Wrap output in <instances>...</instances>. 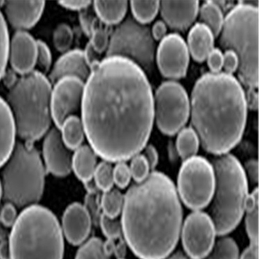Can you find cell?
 <instances>
[{"label":"cell","instance_id":"1","mask_svg":"<svg viewBox=\"0 0 259 259\" xmlns=\"http://www.w3.org/2000/svg\"><path fill=\"white\" fill-rule=\"evenodd\" d=\"M153 100L145 72L133 61L109 56L92 65L81 103L92 149L108 162L138 154L152 130Z\"/></svg>","mask_w":259,"mask_h":259},{"label":"cell","instance_id":"2","mask_svg":"<svg viewBox=\"0 0 259 259\" xmlns=\"http://www.w3.org/2000/svg\"><path fill=\"white\" fill-rule=\"evenodd\" d=\"M121 228L125 240L142 259H163L174 249L182 209L174 183L160 172L135 183L124 196Z\"/></svg>","mask_w":259,"mask_h":259},{"label":"cell","instance_id":"3","mask_svg":"<svg viewBox=\"0 0 259 259\" xmlns=\"http://www.w3.org/2000/svg\"><path fill=\"white\" fill-rule=\"evenodd\" d=\"M190 112L202 147L213 154H225L244 133L247 115L244 89L232 75L205 73L194 86Z\"/></svg>","mask_w":259,"mask_h":259},{"label":"cell","instance_id":"4","mask_svg":"<svg viewBox=\"0 0 259 259\" xmlns=\"http://www.w3.org/2000/svg\"><path fill=\"white\" fill-rule=\"evenodd\" d=\"M10 259H63L64 241L54 213L43 206L26 207L12 226Z\"/></svg>","mask_w":259,"mask_h":259},{"label":"cell","instance_id":"5","mask_svg":"<svg viewBox=\"0 0 259 259\" xmlns=\"http://www.w3.org/2000/svg\"><path fill=\"white\" fill-rule=\"evenodd\" d=\"M51 92L50 80L38 70L23 75L9 91L8 104L16 131L26 144L38 140L50 126Z\"/></svg>","mask_w":259,"mask_h":259},{"label":"cell","instance_id":"6","mask_svg":"<svg viewBox=\"0 0 259 259\" xmlns=\"http://www.w3.org/2000/svg\"><path fill=\"white\" fill-rule=\"evenodd\" d=\"M239 2L224 19L220 45L239 59L238 75L247 89L258 86V3Z\"/></svg>","mask_w":259,"mask_h":259},{"label":"cell","instance_id":"7","mask_svg":"<svg viewBox=\"0 0 259 259\" xmlns=\"http://www.w3.org/2000/svg\"><path fill=\"white\" fill-rule=\"evenodd\" d=\"M215 185L210 217L216 234L230 233L239 223L248 197L247 179L239 161L231 154L213 160Z\"/></svg>","mask_w":259,"mask_h":259},{"label":"cell","instance_id":"8","mask_svg":"<svg viewBox=\"0 0 259 259\" xmlns=\"http://www.w3.org/2000/svg\"><path fill=\"white\" fill-rule=\"evenodd\" d=\"M2 172L3 197L18 208L37 203L43 195L45 170L32 144H15Z\"/></svg>","mask_w":259,"mask_h":259},{"label":"cell","instance_id":"9","mask_svg":"<svg viewBox=\"0 0 259 259\" xmlns=\"http://www.w3.org/2000/svg\"><path fill=\"white\" fill-rule=\"evenodd\" d=\"M148 26L128 17L111 34L107 56H121L133 61L144 72L154 67L156 44Z\"/></svg>","mask_w":259,"mask_h":259},{"label":"cell","instance_id":"10","mask_svg":"<svg viewBox=\"0 0 259 259\" xmlns=\"http://www.w3.org/2000/svg\"><path fill=\"white\" fill-rule=\"evenodd\" d=\"M178 185L180 195L188 207L203 208L214 194L215 179L212 165L200 156L188 158L180 170Z\"/></svg>","mask_w":259,"mask_h":259},{"label":"cell","instance_id":"11","mask_svg":"<svg viewBox=\"0 0 259 259\" xmlns=\"http://www.w3.org/2000/svg\"><path fill=\"white\" fill-rule=\"evenodd\" d=\"M153 100L158 127L165 135H175L185 126L190 116V103L186 90L178 82H163Z\"/></svg>","mask_w":259,"mask_h":259},{"label":"cell","instance_id":"12","mask_svg":"<svg viewBox=\"0 0 259 259\" xmlns=\"http://www.w3.org/2000/svg\"><path fill=\"white\" fill-rule=\"evenodd\" d=\"M215 229L211 218L204 212L192 213L183 228V246L190 258L207 256L214 246Z\"/></svg>","mask_w":259,"mask_h":259},{"label":"cell","instance_id":"13","mask_svg":"<svg viewBox=\"0 0 259 259\" xmlns=\"http://www.w3.org/2000/svg\"><path fill=\"white\" fill-rule=\"evenodd\" d=\"M84 82L76 77H64L56 82L51 92V117L57 128L67 118L75 115L82 103Z\"/></svg>","mask_w":259,"mask_h":259},{"label":"cell","instance_id":"14","mask_svg":"<svg viewBox=\"0 0 259 259\" xmlns=\"http://www.w3.org/2000/svg\"><path fill=\"white\" fill-rule=\"evenodd\" d=\"M189 51L182 37L170 33L161 40L156 53L158 68L167 78L186 76L189 65Z\"/></svg>","mask_w":259,"mask_h":259},{"label":"cell","instance_id":"15","mask_svg":"<svg viewBox=\"0 0 259 259\" xmlns=\"http://www.w3.org/2000/svg\"><path fill=\"white\" fill-rule=\"evenodd\" d=\"M43 156L47 170L52 175L65 177L71 172V153L63 143L58 128H52L46 136Z\"/></svg>","mask_w":259,"mask_h":259},{"label":"cell","instance_id":"16","mask_svg":"<svg viewBox=\"0 0 259 259\" xmlns=\"http://www.w3.org/2000/svg\"><path fill=\"white\" fill-rule=\"evenodd\" d=\"M9 57L17 73L22 75L31 73L36 65V40L26 31H17L10 43Z\"/></svg>","mask_w":259,"mask_h":259},{"label":"cell","instance_id":"17","mask_svg":"<svg viewBox=\"0 0 259 259\" xmlns=\"http://www.w3.org/2000/svg\"><path fill=\"white\" fill-rule=\"evenodd\" d=\"M91 214L85 206L77 202L70 204L62 218L63 233L74 246L82 244L91 233Z\"/></svg>","mask_w":259,"mask_h":259},{"label":"cell","instance_id":"18","mask_svg":"<svg viewBox=\"0 0 259 259\" xmlns=\"http://www.w3.org/2000/svg\"><path fill=\"white\" fill-rule=\"evenodd\" d=\"M44 1H7L5 12L12 27L19 31L33 27L43 13Z\"/></svg>","mask_w":259,"mask_h":259},{"label":"cell","instance_id":"19","mask_svg":"<svg viewBox=\"0 0 259 259\" xmlns=\"http://www.w3.org/2000/svg\"><path fill=\"white\" fill-rule=\"evenodd\" d=\"M160 10L163 20L170 29L185 31L196 19L199 12L198 1H162Z\"/></svg>","mask_w":259,"mask_h":259},{"label":"cell","instance_id":"20","mask_svg":"<svg viewBox=\"0 0 259 259\" xmlns=\"http://www.w3.org/2000/svg\"><path fill=\"white\" fill-rule=\"evenodd\" d=\"M91 73V67L83 51L80 49L67 51L57 60L49 75V80L55 84L64 77H76L87 80Z\"/></svg>","mask_w":259,"mask_h":259},{"label":"cell","instance_id":"21","mask_svg":"<svg viewBox=\"0 0 259 259\" xmlns=\"http://www.w3.org/2000/svg\"><path fill=\"white\" fill-rule=\"evenodd\" d=\"M17 131L13 114L8 102L0 97V168L11 156Z\"/></svg>","mask_w":259,"mask_h":259},{"label":"cell","instance_id":"22","mask_svg":"<svg viewBox=\"0 0 259 259\" xmlns=\"http://www.w3.org/2000/svg\"><path fill=\"white\" fill-rule=\"evenodd\" d=\"M214 35L207 26L197 23L188 33V50L195 61L203 62L214 49Z\"/></svg>","mask_w":259,"mask_h":259},{"label":"cell","instance_id":"23","mask_svg":"<svg viewBox=\"0 0 259 259\" xmlns=\"http://www.w3.org/2000/svg\"><path fill=\"white\" fill-rule=\"evenodd\" d=\"M97 167L96 153L87 145L75 150L72 156V169L77 179L84 183L91 182Z\"/></svg>","mask_w":259,"mask_h":259},{"label":"cell","instance_id":"24","mask_svg":"<svg viewBox=\"0 0 259 259\" xmlns=\"http://www.w3.org/2000/svg\"><path fill=\"white\" fill-rule=\"evenodd\" d=\"M127 1H95L94 9L98 18L107 26L119 24L126 11Z\"/></svg>","mask_w":259,"mask_h":259},{"label":"cell","instance_id":"25","mask_svg":"<svg viewBox=\"0 0 259 259\" xmlns=\"http://www.w3.org/2000/svg\"><path fill=\"white\" fill-rule=\"evenodd\" d=\"M61 131V138L70 150L78 149L84 140V128L82 121L76 115H71L64 121Z\"/></svg>","mask_w":259,"mask_h":259},{"label":"cell","instance_id":"26","mask_svg":"<svg viewBox=\"0 0 259 259\" xmlns=\"http://www.w3.org/2000/svg\"><path fill=\"white\" fill-rule=\"evenodd\" d=\"M246 232L251 241V245L258 246V190L248 195L246 207Z\"/></svg>","mask_w":259,"mask_h":259},{"label":"cell","instance_id":"27","mask_svg":"<svg viewBox=\"0 0 259 259\" xmlns=\"http://www.w3.org/2000/svg\"><path fill=\"white\" fill-rule=\"evenodd\" d=\"M200 18L201 23L210 29L214 37L221 32L225 19L222 9L214 1L207 2L201 7Z\"/></svg>","mask_w":259,"mask_h":259},{"label":"cell","instance_id":"28","mask_svg":"<svg viewBox=\"0 0 259 259\" xmlns=\"http://www.w3.org/2000/svg\"><path fill=\"white\" fill-rule=\"evenodd\" d=\"M199 143L198 137L193 128H185L180 132L176 146L183 161L195 156L198 151Z\"/></svg>","mask_w":259,"mask_h":259},{"label":"cell","instance_id":"29","mask_svg":"<svg viewBox=\"0 0 259 259\" xmlns=\"http://www.w3.org/2000/svg\"><path fill=\"white\" fill-rule=\"evenodd\" d=\"M134 19L142 24L151 22L156 17L160 9V2L131 1Z\"/></svg>","mask_w":259,"mask_h":259},{"label":"cell","instance_id":"30","mask_svg":"<svg viewBox=\"0 0 259 259\" xmlns=\"http://www.w3.org/2000/svg\"><path fill=\"white\" fill-rule=\"evenodd\" d=\"M124 197L117 189L104 192L101 207L103 214L110 218H116L122 210Z\"/></svg>","mask_w":259,"mask_h":259},{"label":"cell","instance_id":"31","mask_svg":"<svg viewBox=\"0 0 259 259\" xmlns=\"http://www.w3.org/2000/svg\"><path fill=\"white\" fill-rule=\"evenodd\" d=\"M75 259H110L103 241L93 237L84 243L77 251Z\"/></svg>","mask_w":259,"mask_h":259},{"label":"cell","instance_id":"32","mask_svg":"<svg viewBox=\"0 0 259 259\" xmlns=\"http://www.w3.org/2000/svg\"><path fill=\"white\" fill-rule=\"evenodd\" d=\"M207 259H239V248L233 239L223 238L213 246Z\"/></svg>","mask_w":259,"mask_h":259},{"label":"cell","instance_id":"33","mask_svg":"<svg viewBox=\"0 0 259 259\" xmlns=\"http://www.w3.org/2000/svg\"><path fill=\"white\" fill-rule=\"evenodd\" d=\"M111 31L112 29L110 26H103L102 23H98V20L95 21L91 31V40L90 44L100 55L107 50L108 47L110 36L112 34Z\"/></svg>","mask_w":259,"mask_h":259},{"label":"cell","instance_id":"34","mask_svg":"<svg viewBox=\"0 0 259 259\" xmlns=\"http://www.w3.org/2000/svg\"><path fill=\"white\" fill-rule=\"evenodd\" d=\"M97 188L104 192L112 189L114 185L113 168L108 161L101 162L97 165L94 172Z\"/></svg>","mask_w":259,"mask_h":259},{"label":"cell","instance_id":"35","mask_svg":"<svg viewBox=\"0 0 259 259\" xmlns=\"http://www.w3.org/2000/svg\"><path fill=\"white\" fill-rule=\"evenodd\" d=\"M10 38L4 16L0 11V80L4 75L9 58Z\"/></svg>","mask_w":259,"mask_h":259},{"label":"cell","instance_id":"36","mask_svg":"<svg viewBox=\"0 0 259 259\" xmlns=\"http://www.w3.org/2000/svg\"><path fill=\"white\" fill-rule=\"evenodd\" d=\"M53 40L58 51L66 52L73 43V33L71 28L66 24H60L54 31Z\"/></svg>","mask_w":259,"mask_h":259},{"label":"cell","instance_id":"37","mask_svg":"<svg viewBox=\"0 0 259 259\" xmlns=\"http://www.w3.org/2000/svg\"><path fill=\"white\" fill-rule=\"evenodd\" d=\"M130 169L132 177L137 183L142 182L149 174V163L144 155L137 154L134 156Z\"/></svg>","mask_w":259,"mask_h":259},{"label":"cell","instance_id":"38","mask_svg":"<svg viewBox=\"0 0 259 259\" xmlns=\"http://www.w3.org/2000/svg\"><path fill=\"white\" fill-rule=\"evenodd\" d=\"M100 223L102 232L109 239L114 240L121 237L122 228L119 220L116 218H109L102 214L100 217Z\"/></svg>","mask_w":259,"mask_h":259},{"label":"cell","instance_id":"39","mask_svg":"<svg viewBox=\"0 0 259 259\" xmlns=\"http://www.w3.org/2000/svg\"><path fill=\"white\" fill-rule=\"evenodd\" d=\"M36 65L40 69V73H48L50 69L52 59L49 47L43 40H37Z\"/></svg>","mask_w":259,"mask_h":259},{"label":"cell","instance_id":"40","mask_svg":"<svg viewBox=\"0 0 259 259\" xmlns=\"http://www.w3.org/2000/svg\"><path fill=\"white\" fill-rule=\"evenodd\" d=\"M114 183L119 188H125L131 181L130 167L124 162H119L113 168Z\"/></svg>","mask_w":259,"mask_h":259},{"label":"cell","instance_id":"41","mask_svg":"<svg viewBox=\"0 0 259 259\" xmlns=\"http://www.w3.org/2000/svg\"><path fill=\"white\" fill-rule=\"evenodd\" d=\"M17 218L18 216H17L15 206L10 202H6L2 208L1 213H0V220H1L2 223L5 226L12 227L15 223Z\"/></svg>","mask_w":259,"mask_h":259},{"label":"cell","instance_id":"42","mask_svg":"<svg viewBox=\"0 0 259 259\" xmlns=\"http://www.w3.org/2000/svg\"><path fill=\"white\" fill-rule=\"evenodd\" d=\"M207 64L212 73H220L223 68V54L219 49H213L207 58Z\"/></svg>","mask_w":259,"mask_h":259},{"label":"cell","instance_id":"43","mask_svg":"<svg viewBox=\"0 0 259 259\" xmlns=\"http://www.w3.org/2000/svg\"><path fill=\"white\" fill-rule=\"evenodd\" d=\"M239 67V59L237 54L232 50L225 51L223 54V68L225 70V73L232 75L234 72L237 71Z\"/></svg>","mask_w":259,"mask_h":259},{"label":"cell","instance_id":"44","mask_svg":"<svg viewBox=\"0 0 259 259\" xmlns=\"http://www.w3.org/2000/svg\"><path fill=\"white\" fill-rule=\"evenodd\" d=\"M143 155L149 163L150 169L154 168L158 161V155L156 149L152 145L147 146Z\"/></svg>","mask_w":259,"mask_h":259},{"label":"cell","instance_id":"45","mask_svg":"<svg viewBox=\"0 0 259 259\" xmlns=\"http://www.w3.org/2000/svg\"><path fill=\"white\" fill-rule=\"evenodd\" d=\"M59 3L68 10H85L91 5V1H59Z\"/></svg>","mask_w":259,"mask_h":259},{"label":"cell","instance_id":"46","mask_svg":"<svg viewBox=\"0 0 259 259\" xmlns=\"http://www.w3.org/2000/svg\"><path fill=\"white\" fill-rule=\"evenodd\" d=\"M246 97V105L251 110H256L258 107V94L255 89H248Z\"/></svg>","mask_w":259,"mask_h":259},{"label":"cell","instance_id":"47","mask_svg":"<svg viewBox=\"0 0 259 259\" xmlns=\"http://www.w3.org/2000/svg\"><path fill=\"white\" fill-rule=\"evenodd\" d=\"M167 32L166 25L163 21H158L155 23L153 26L152 36L153 38L156 40H162L165 36Z\"/></svg>","mask_w":259,"mask_h":259},{"label":"cell","instance_id":"48","mask_svg":"<svg viewBox=\"0 0 259 259\" xmlns=\"http://www.w3.org/2000/svg\"><path fill=\"white\" fill-rule=\"evenodd\" d=\"M246 170L251 178V181L257 183L258 181V163L255 161H249L246 164Z\"/></svg>","mask_w":259,"mask_h":259},{"label":"cell","instance_id":"49","mask_svg":"<svg viewBox=\"0 0 259 259\" xmlns=\"http://www.w3.org/2000/svg\"><path fill=\"white\" fill-rule=\"evenodd\" d=\"M241 259H258V246L250 245L243 253Z\"/></svg>","mask_w":259,"mask_h":259},{"label":"cell","instance_id":"50","mask_svg":"<svg viewBox=\"0 0 259 259\" xmlns=\"http://www.w3.org/2000/svg\"><path fill=\"white\" fill-rule=\"evenodd\" d=\"M168 259H193L190 258L189 255H186L184 254V253H182V252H178V253H175V254L172 255L171 257H170Z\"/></svg>","mask_w":259,"mask_h":259},{"label":"cell","instance_id":"51","mask_svg":"<svg viewBox=\"0 0 259 259\" xmlns=\"http://www.w3.org/2000/svg\"><path fill=\"white\" fill-rule=\"evenodd\" d=\"M3 185H2V181H0V201L3 198Z\"/></svg>","mask_w":259,"mask_h":259}]
</instances>
